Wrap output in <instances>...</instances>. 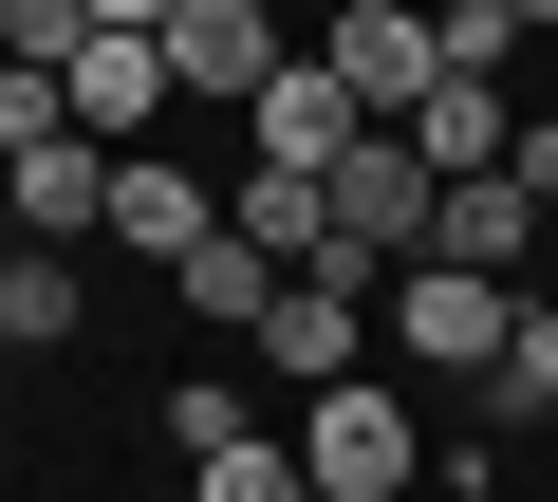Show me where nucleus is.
I'll return each mask as SVG.
<instances>
[{"label":"nucleus","mask_w":558,"mask_h":502,"mask_svg":"<svg viewBox=\"0 0 558 502\" xmlns=\"http://www.w3.org/2000/svg\"><path fill=\"white\" fill-rule=\"evenodd\" d=\"M317 75H336L373 131H410V112L447 94V38H428V0H317Z\"/></svg>","instance_id":"f257e3e1"},{"label":"nucleus","mask_w":558,"mask_h":502,"mask_svg":"<svg viewBox=\"0 0 558 502\" xmlns=\"http://www.w3.org/2000/svg\"><path fill=\"white\" fill-rule=\"evenodd\" d=\"M373 298H391V280L317 242V261L260 298V372H299V391H354V372H373Z\"/></svg>","instance_id":"f03ea898"},{"label":"nucleus","mask_w":558,"mask_h":502,"mask_svg":"<svg viewBox=\"0 0 558 502\" xmlns=\"http://www.w3.org/2000/svg\"><path fill=\"white\" fill-rule=\"evenodd\" d=\"M373 317L410 335V372H465V391H484V372H502V335H521V280H465V261H410V280H391Z\"/></svg>","instance_id":"7ed1b4c3"},{"label":"nucleus","mask_w":558,"mask_h":502,"mask_svg":"<svg viewBox=\"0 0 558 502\" xmlns=\"http://www.w3.org/2000/svg\"><path fill=\"white\" fill-rule=\"evenodd\" d=\"M336 261H373V280L428 261V149H410V131H354V149H336Z\"/></svg>","instance_id":"20e7f679"},{"label":"nucleus","mask_w":558,"mask_h":502,"mask_svg":"<svg viewBox=\"0 0 558 502\" xmlns=\"http://www.w3.org/2000/svg\"><path fill=\"white\" fill-rule=\"evenodd\" d=\"M149 57H168V112H260V75H279V20H260V0H186Z\"/></svg>","instance_id":"39448f33"},{"label":"nucleus","mask_w":558,"mask_h":502,"mask_svg":"<svg viewBox=\"0 0 558 502\" xmlns=\"http://www.w3.org/2000/svg\"><path fill=\"white\" fill-rule=\"evenodd\" d=\"M0 223H20L38 261H57V242H94V223H112V149H94V131L20 149V168H0Z\"/></svg>","instance_id":"423d86ee"},{"label":"nucleus","mask_w":558,"mask_h":502,"mask_svg":"<svg viewBox=\"0 0 558 502\" xmlns=\"http://www.w3.org/2000/svg\"><path fill=\"white\" fill-rule=\"evenodd\" d=\"M242 131H260V168H299V186H336V149H354V131H373V112H354V94H336V75H317V57H279V75H260V112H242Z\"/></svg>","instance_id":"0eeeda50"},{"label":"nucleus","mask_w":558,"mask_h":502,"mask_svg":"<svg viewBox=\"0 0 558 502\" xmlns=\"http://www.w3.org/2000/svg\"><path fill=\"white\" fill-rule=\"evenodd\" d=\"M112 242H131V261H168V280H186L205 242H223V205H205L186 168H149V149H112Z\"/></svg>","instance_id":"6e6552de"},{"label":"nucleus","mask_w":558,"mask_h":502,"mask_svg":"<svg viewBox=\"0 0 558 502\" xmlns=\"http://www.w3.org/2000/svg\"><path fill=\"white\" fill-rule=\"evenodd\" d=\"M521 223H539V205H521L502 168H465V186H428V261H465V280H521Z\"/></svg>","instance_id":"1a4fd4ad"},{"label":"nucleus","mask_w":558,"mask_h":502,"mask_svg":"<svg viewBox=\"0 0 558 502\" xmlns=\"http://www.w3.org/2000/svg\"><path fill=\"white\" fill-rule=\"evenodd\" d=\"M57 94H75V131H94V149H131V131L168 112V57H149V38H94V57H75Z\"/></svg>","instance_id":"9d476101"},{"label":"nucleus","mask_w":558,"mask_h":502,"mask_svg":"<svg viewBox=\"0 0 558 502\" xmlns=\"http://www.w3.org/2000/svg\"><path fill=\"white\" fill-rule=\"evenodd\" d=\"M410 149H428V186H465V168H502V149H521V94H484V75H447V94L410 112Z\"/></svg>","instance_id":"9b49d317"},{"label":"nucleus","mask_w":558,"mask_h":502,"mask_svg":"<svg viewBox=\"0 0 558 502\" xmlns=\"http://www.w3.org/2000/svg\"><path fill=\"white\" fill-rule=\"evenodd\" d=\"M223 223L260 242V261H279V280H299V261H317V242H336V186H299V168H242V205H223Z\"/></svg>","instance_id":"f8f14e48"},{"label":"nucleus","mask_w":558,"mask_h":502,"mask_svg":"<svg viewBox=\"0 0 558 502\" xmlns=\"http://www.w3.org/2000/svg\"><path fill=\"white\" fill-rule=\"evenodd\" d=\"M168 298H186V317H223V335H260V298H279V261H260V242L223 223V242H205V261H186Z\"/></svg>","instance_id":"ddd939ff"},{"label":"nucleus","mask_w":558,"mask_h":502,"mask_svg":"<svg viewBox=\"0 0 558 502\" xmlns=\"http://www.w3.org/2000/svg\"><path fill=\"white\" fill-rule=\"evenodd\" d=\"M539 409H558V298H521V335L484 372V428H539Z\"/></svg>","instance_id":"4468645a"},{"label":"nucleus","mask_w":558,"mask_h":502,"mask_svg":"<svg viewBox=\"0 0 558 502\" xmlns=\"http://www.w3.org/2000/svg\"><path fill=\"white\" fill-rule=\"evenodd\" d=\"M57 335H75V261L20 242V280H0V354H57Z\"/></svg>","instance_id":"2eb2a0df"},{"label":"nucleus","mask_w":558,"mask_h":502,"mask_svg":"<svg viewBox=\"0 0 558 502\" xmlns=\"http://www.w3.org/2000/svg\"><path fill=\"white\" fill-rule=\"evenodd\" d=\"M428 38H447V75H484V94H502V57H521L539 20H521V0H428Z\"/></svg>","instance_id":"dca6fc26"},{"label":"nucleus","mask_w":558,"mask_h":502,"mask_svg":"<svg viewBox=\"0 0 558 502\" xmlns=\"http://www.w3.org/2000/svg\"><path fill=\"white\" fill-rule=\"evenodd\" d=\"M57 131H75V94H57L38 57H0V168H20V149H57Z\"/></svg>","instance_id":"f3484780"},{"label":"nucleus","mask_w":558,"mask_h":502,"mask_svg":"<svg viewBox=\"0 0 558 502\" xmlns=\"http://www.w3.org/2000/svg\"><path fill=\"white\" fill-rule=\"evenodd\" d=\"M186 502H317V483H299V446H223V465H186Z\"/></svg>","instance_id":"a211bd4d"},{"label":"nucleus","mask_w":558,"mask_h":502,"mask_svg":"<svg viewBox=\"0 0 558 502\" xmlns=\"http://www.w3.org/2000/svg\"><path fill=\"white\" fill-rule=\"evenodd\" d=\"M168 446H186V465H223V446H260V409H242V391H168Z\"/></svg>","instance_id":"6ab92c4d"},{"label":"nucleus","mask_w":558,"mask_h":502,"mask_svg":"<svg viewBox=\"0 0 558 502\" xmlns=\"http://www.w3.org/2000/svg\"><path fill=\"white\" fill-rule=\"evenodd\" d=\"M502 186H521V205H558V112H521V149H502Z\"/></svg>","instance_id":"aec40b11"},{"label":"nucleus","mask_w":558,"mask_h":502,"mask_svg":"<svg viewBox=\"0 0 558 502\" xmlns=\"http://www.w3.org/2000/svg\"><path fill=\"white\" fill-rule=\"evenodd\" d=\"M94 20H112V38H168V20H186V0H94Z\"/></svg>","instance_id":"412c9836"},{"label":"nucleus","mask_w":558,"mask_h":502,"mask_svg":"<svg viewBox=\"0 0 558 502\" xmlns=\"http://www.w3.org/2000/svg\"><path fill=\"white\" fill-rule=\"evenodd\" d=\"M0 280H20V223H0Z\"/></svg>","instance_id":"4be33fe9"},{"label":"nucleus","mask_w":558,"mask_h":502,"mask_svg":"<svg viewBox=\"0 0 558 502\" xmlns=\"http://www.w3.org/2000/svg\"><path fill=\"white\" fill-rule=\"evenodd\" d=\"M0 372H20V354H0Z\"/></svg>","instance_id":"5701e85b"},{"label":"nucleus","mask_w":558,"mask_h":502,"mask_svg":"<svg viewBox=\"0 0 558 502\" xmlns=\"http://www.w3.org/2000/svg\"><path fill=\"white\" fill-rule=\"evenodd\" d=\"M260 20H279V0H260Z\"/></svg>","instance_id":"b1692460"},{"label":"nucleus","mask_w":558,"mask_h":502,"mask_svg":"<svg viewBox=\"0 0 558 502\" xmlns=\"http://www.w3.org/2000/svg\"><path fill=\"white\" fill-rule=\"evenodd\" d=\"M539 428H558V409H539Z\"/></svg>","instance_id":"393cba45"}]
</instances>
